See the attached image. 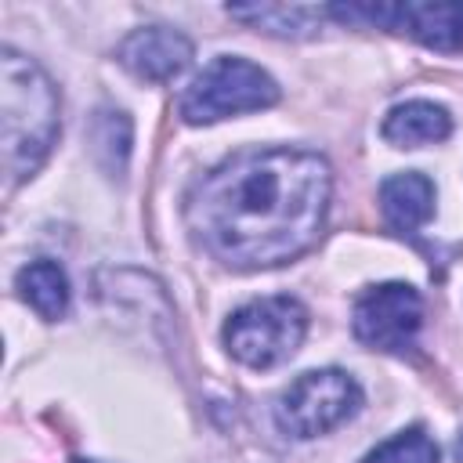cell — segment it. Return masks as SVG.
Listing matches in <instances>:
<instances>
[{
    "instance_id": "4",
    "label": "cell",
    "mask_w": 463,
    "mask_h": 463,
    "mask_svg": "<svg viewBox=\"0 0 463 463\" xmlns=\"http://www.w3.org/2000/svg\"><path fill=\"white\" fill-rule=\"evenodd\" d=\"M279 101V83L246 58H213L181 94L184 123H217L239 112H260Z\"/></svg>"
},
{
    "instance_id": "1",
    "label": "cell",
    "mask_w": 463,
    "mask_h": 463,
    "mask_svg": "<svg viewBox=\"0 0 463 463\" xmlns=\"http://www.w3.org/2000/svg\"><path fill=\"white\" fill-rule=\"evenodd\" d=\"M329 166L315 152L253 148L224 159L188 195V224L232 268H275L322 232Z\"/></svg>"
},
{
    "instance_id": "8",
    "label": "cell",
    "mask_w": 463,
    "mask_h": 463,
    "mask_svg": "<svg viewBox=\"0 0 463 463\" xmlns=\"http://www.w3.org/2000/svg\"><path fill=\"white\" fill-rule=\"evenodd\" d=\"M188 58H192L188 36H181L177 29H163V25L137 29L119 43V61L137 80H148V83H163L177 76L188 65Z\"/></svg>"
},
{
    "instance_id": "14",
    "label": "cell",
    "mask_w": 463,
    "mask_h": 463,
    "mask_svg": "<svg viewBox=\"0 0 463 463\" xmlns=\"http://www.w3.org/2000/svg\"><path fill=\"white\" fill-rule=\"evenodd\" d=\"M76 463H94V459H76Z\"/></svg>"
},
{
    "instance_id": "7",
    "label": "cell",
    "mask_w": 463,
    "mask_h": 463,
    "mask_svg": "<svg viewBox=\"0 0 463 463\" xmlns=\"http://www.w3.org/2000/svg\"><path fill=\"white\" fill-rule=\"evenodd\" d=\"M336 18H373L394 33H409L430 51H463V4H376V7H329Z\"/></svg>"
},
{
    "instance_id": "9",
    "label": "cell",
    "mask_w": 463,
    "mask_h": 463,
    "mask_svg": "<svg viewBox=\"0 0 463 463\" xmlns=\"http://www.w3.org/2000/svg\"><path fill=\"white\" fill-rule=\"evenodd\" d=\"M380 210L394 232H416L434 213V184L420 170L394 174L380 184Z\"/></svg>"
},
{
    "instance_id": "2",
    "label": "cell",
    "mask_w": 463,
    "mask_h": 463,
    "mask_svg": "<svg viewBox=\"0 0 463 463\" xmlns=\"http://www.w3.org/2000/svg\"><path fill=\"white\" fill-rule=\"evenodd\" d=\"M58 137V94L47 72L4 47L0 58V145L4 174L11 184L33 177Z\"/></svg>"
},
{
    "instance_id": "12",
    "label": "cell",
    "mask_w": 463,
    "mask_h": 463,
    "mask_svg": "<svg viewBox=\"0 0 463 463\" xmlns=\"http://www.w3.org/2000/svg\"><path fill=\"white\" fill-rule=\"evenodd\" d=\"M18 293L40 318H61L69 307V279L54 260H33L18 271Z\"/></svg>"
},
{
    "instance_id": "5",
    "label": "cell",
    "mask_w": 463,
    "mask_h": 463,
    "mask_svg": "<svg viewBox=\"0 0 463 463\" xmlns=\"http://www.w3.org/2000/svg\"><path fill=\"white\" fill-rule=\"evenodd\" d=\"M362 405V391L354 376L344 369H315L297 376L279 398V423L293 438H318L340 427Z\"/></svg>"
},
{
    "instance_id": "6",
    "label": "cell",
    "mask_w": 463,
    "mask_h": 463,
    "mask_svg": "<svg viewBox=\"0 0 463 463\" xmlns=\"http://www.w3.org/2000/svg\"><path fill=\"white\" fill-rule=\"evenodd\" d=\"M423 322V300L405 282H383L358 297L354 336L376 351H405Z\"/></svg>"
},
{
    "instance_id": "3",
    "label": "cell",
    "mask_w": 463,
    "mask_h": 463,
    "mask_svg": "<svg viewBox=\"0 0 463 463\" xmlns=\"http://www.w3.org/2000/svg\"><path fill=\"white\" fill-rule=\"evenodd\" d=\"M307 333V311L293 297H260L224 322V347L250 369H275L297 354Z\"/></svg>"
},
{
    "instance_id": "10",
    "label": "cell",
    "mask_w": 463,
    "mask_h": 463,
    "mask_svg": "<svg viewBox=\"0 0 463 463\" xmlns=\"http://www.w3.org/2000/svg\"><path fill=\"white\" fill-rule=\"evenodd\" d=\"M449 130H452V119L434 101H405L391 109L383 119V137L398 148H420V145L445 141Z\"/></svg>"
},
{
    "instance_id": "11",
    "label": "cell",
    "mask_w": 463,
    "mask_h": 463,
    "mask_svg": "<svg viewBox=\"0 0 463 463\" xmlns=\"http://www.w3.org/2000/svg\"><path fill=\"white\" fill-rule=\"evenodd\" d=\"M232 18L253 25V29H264L271 36H315L318 33V22L329 14L326 7H304V4H250V7H228Z\"/></svg>"
},
{
    "instance_id": "13",
    "label": "cell",
    "mask_w": 463,
    "mask_h": 463,
    "mask_svg": "<svg viewBox=\"0 0 463 463\" xmlns=\"http://www.w3.org/2000/svg\"><path fill=\"white\" fill-rule=\"evenodd\" d=\"M362 463H438V445L427 430L409 427V430L387 438L383 445H376Z\"/></svg>"
}]
</instances>
